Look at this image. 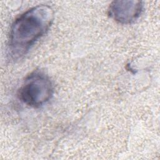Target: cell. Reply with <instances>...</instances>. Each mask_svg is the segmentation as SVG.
Instances as JSON below:
<instances>
[{
	"mask_svg": "<svg viewBox=\"0 0 160 160\" xmlns=\"http://www.w3.org/2000/svg\"><path fill=\"white\" fill-rule=\"evenodd\" d=\"M54 18L52 9L46 5L34 7L18 17L9 33V51L14 59L26 54L48 30Z\"/></svg>",
	"mask_w": 160,
	"mask_h": 160,
	"instance_id": "6da1fadb",
	"label": "cell"
},
{
	"mask_svg": "<svg viewBox=\"0 0 160 160\" xmlns=\"http://www.w3.org/2000/svg\"><path fill=\"white\" fill-rule=\"evenodd\" d=\"M52 93V85L48 77L40 72H34L24 81L19 96L26 105L38 108L48 102Z\"/></svg>",
	"mask_w": 160,
	"mask_h": 160,
	"instance_id": "7a4b0ae2",
	"label": "cell"
},
{
	"mask_svg": "<svg viewBox=\"0 0 160 160\" xmlns=\"http://www.w3.org/2000/svg\"><path fill=\"white\" fill-rule=\"evenodd\" d=\"M142 10L139 1H116L109 8V15L116 22L128 24L135 21Z\"/></svg>",
	"mask_w": 160,
	"mask_h": 160,
	"instance_id": "3957f363",
	"label": "cell"
}]
</instances>
